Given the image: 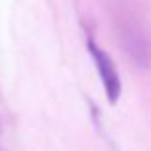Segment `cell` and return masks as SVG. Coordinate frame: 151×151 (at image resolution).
<instances>
[{"instance_id": "6da1fadb", "label": "cell", "mask_w": 151, "mask_h": 151, "mask_svg": "<svg viewBox=\"0 0 151 151\" xmlns=\"http://www.w3.org/2000/svg\"><path fill=\"white\" fill-rule=\"evenodd\" d=\"M86 46H88V52L92 55L94 63H96V69H98L100 81L103 84V90H105L107 101L111 105H115L119 101V98H121V92H122V82H121V77H119L117 67H115L113 59L109 58V54L105 50H101L94 40H88Z\"/></svg>"}]
</instances>
